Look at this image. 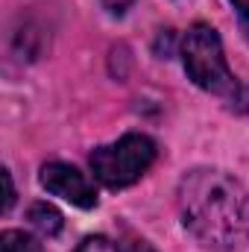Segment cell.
<instances>
[{
  "mask_svg": "<svg viewBox=\"0 0 249 252\" xmlns=\"http://www.w3.org/2000/svg\"><path fill=\"white\" fill-rule=\"evenodd\" d=\"M27 220H30V226H32L41 238H53V235L62 232V214H59L53 205H47V202H35V205H30Z\"/></svg>",
  "mask_w": 249,
  "mask_h": 252,
  "instance_id": "cell-5",
  "label": "cell"
},
{
  "mask_svg": "<svg viewBox=\"0 0 249 252\" xmlns=\"http://www.w3.org/2000/svg\"><path fill=\"white\" fill-rule=\"evenodd\" d=\"M0 250L3 252H41V244L32 238V235H24V232H3L0 235Z\"/></svg>",
  "mask_w": 249,
  "mask_h": 252,
  "instance_id": "cell-6",
  "label": "cell"
},
{
  "mask_svg": "<svg viewBox=\"0 0 249 252\" xmlns=\"http://www.w3.org/2000/svg\"><path fill=\"white\" fill-rule=\"evenodd\" d=\"M185 229L208 250H238L249 241V190L226 170L196 167L176 190Z\"/></svg>",
  "mask_w": 249,
  "mask_h": 252,
  "instance_id": "cell-1",
  "label": "cell"
},
{
  "mask_svg": "<svg viewBox=\"0 0 249 252\" xmlns=\"http://www.w3.org/2000/svg\"><path fill=\"white\" fill-rule=\"evenodd\" d=\"M41 188H47L53 196H62L64 202L76 205V208H94L97 205V193L94 185L85 179V173H79L73 164H64V161H50L41 167V176H38Z\"/></svg>",
  "mask_w": 249,
  "mask_h": 252,
  "instance_id": "cell-4",
  "label": "cell"
},
{
  "mask_svg": "<svg viewBox=\"0 0 249 252\" xmlns=\"http://www.w3.org/2000/svg\"><path fill=\"white\" fill-rule=\"evenodd\" d=\"M73 252H121V247L112 238H106V235H91V238H85Z\"/></svg>",
  "mask_w": 249,
  "mask_h": 252,
  "instance_id": "cell-7",
  "label": "cell"
},
{
  "mask_svg": "<svg viewBox=\"0 0 249 252\" xmlns=\"http://www.w3.org/2000/svg\"><path fill=\"white\" fill-rule=\"evenodd\" d=\"M156 161L153 138L129 132L115 144H103L91 153V170L106 188H126L138 182Z\"/></svg>",
  "mask_w": 249,
  "mask_h": 252,
  "instance_id": "cell-3",
  "label": "cell"
},
{
  "mask_svg": "<svg viewBox=\"0 0 249 252\" xmlns=\"http://www.w3.org/2000/svg\"><path fill=\"white\" fill-rule=\"evenodd\" d=\"M182 62H185V70L193 79V85H199L202 91L223 97V100H232V103L241 100L244 88L226 64L223 41H220L214 27L193 24L187 30L182 38Z\"/></svg>",
  "mask_w": 249,
  "mask_h": 252,
  "instance_id": "cell-2",
  "label": "cell"
},
{
  "mask_svg": "<svg viewBox=\"0 0 249 252\" xmlns=\"http://www.w3.org/2000/svg\"><path fill=\"white\" fill-rule=\"evenodd\" d=\"M3 185H6V196H3V211H9V208H12V202H15V188H12V176H9V170H3Z\"/></svg>",
  "mask_w": 249,
  "mask_h": 252,
  "instance_id": "cell-9",
  "label": "cell"
},
{
  "mask_svg": "<svg viewBox=\"0 0 249 252\" xmlns=\"http://www.w3.org/2000/svg\"><path fill=\"white\" fill-rule=\"evenodd\" d=\"M132 3H135V0H103V6H106L112 15H124Z\"/></svg>",
  "mask_w": 249,
  "mask_h": 252,
  "instance_id": "cell-10",
  "label": "cell"
},
{
  "mask_svg": "<svg viewBox=\"0 0 249 252\" xmlns=\"http://www.w3.org/2000/svg\"><path fill=\"white\" fill-rule=\"evenodd\" d=\"M229 3L235 6V15L241 21V30H244V35H247V41H249V0H229Z\"/></svg>",
  "mask_w": 249,
  "mask_h": 252,
  "instance_id": "cell-8",
  "label": "cell"
}]
</instances>
